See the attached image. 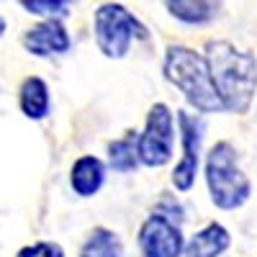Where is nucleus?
Here are the masks:
<instances>
[{
  "mask_svg": "<svg viewBox=\"0 0 257 257\" xmlns=\"http://www.w3.org/2000/svg\"><path fill=\"white\" fill-rule=\"evenodd\" d=\"M206 62L224 108L231 113H247L257 90V59L231 41H208Z\"/></svg>",
  "mask_w": 257,
  "mask_h": 257,
  "instance_id": "obj_1",
  "label": "nucleus"
},
{
  "mask_svg": "<svg viewBox=\"0 0 257 257\" xmlns=\"http://www.w3.org/2000/svg\"><path fill=\"white\" fill-rule=\"evenodd\" d=\"M165 77L185 95V100L201 113H221L224 103L213 88L206 57L188 47H170L165 54Z\"/></svg>",
  "mask_w": 257,
  "mask_h": 257,
  "instance_id": "obj_2",
  "label": "nucleus"
},
{
  "mask_svg": "<svg viewBox=\"0 0 257 257\" xmlns=\"http://www.w3.org/2000/svg\"><path fill=\"white\" fill-rule=\"evenodd\" d=\"M206 183L211 201L224 211L239 208L249 198L252 185L247 175L237 167V152L229 142H219L211 147L206 157Z\"/></svg>",
  "mask_w": 257,
  "mask_h": 257,
  "instance_id": "obj_3",
  "label": "nucleus"
},
{
  "mask_svg": "<svg viewBox=\"0 0 257 257\" xmlns=\"http://www.w3.org/2000/svg\"><path fill=\"white\" fill-rule=\"evenodd\" d=\"M147 26L121 3H103L95 11V44L108 59H121L134 41H144Z\"/></svg>",
  "mask_w": 257,
  "mask_h": 257,
  "instance_id": "obj_4",
  "label": "nucleus"
},
{
  "mask_svg": "<svg viewBox=\"0 0 257 257\" xmlns=\"http://www.w3.org/2000/svg\"><path fill=\"white\" fill-rule=\"evenodd\" d=\"M175 147V118L165 103H155L147 113L144 132L137 139L139 162L147 167H162L173 157Z\"/></svg>",
  "mask_w": 257,
  "mask_h": 257,
  "instance_id": "obj_5",
  "label": "nucleus"
},
{
  "mask_svg": "<svg viewBox=\"0 0 257 257\" xmlns=\"http://www.w3.org/2000/svg\"><path fill=\"white\" fill-rule=\"evenodd\" d=\"M139 247L144 257H183L185 242L183 231L167 216L152 213L139 229Z\"/></svg>",
  "mask_w": 257,
  "mask_h": 257,
  "instance_id": "obj_6",
  "label": "nucleus"
},
{
  "mask_svg": "<svg viewBox=\"0 0 257 257\" xmlns=\"http://www.w3.org/2000/svg\"><path fill=\"white\" fill-rule=\"evenodd\" d=\"M180 137H183V157L173 170V185L178 190H190L198 175V152H201V121H196L188 111L178 113Z\"/></svg>",
  "mask_w": 257,
  "mask_h": 257,
  "instance_id": "obj_7",
  "label": "nucleus"
},
{
  "mask_svg": "<svg viewBox=\"0 0 257 257\" xmlns=\"http://www.w3.org/2000/svg\"><path fill=\"white\" fill-rule=\"evenodd\" d=\"M24 47L36 57L67 54L70 47H72V39H70L67 29L62 26V21L47 18V21H41V24H36L34 29H29L24 34Z\"/></svg>",
  "mask_w": 257,
  "mask_h": 257,
  "instance_id": "obj_8",
  "label": "nucleus"
},
{
  "mask_svg": "<svg viewBox=\"0 0 257 257\" xmlns=\"http://www.w3.org/2000/svg\"><path fill=\"white\" fill-rule=\"evenodd\" d=\"M105 180V165L93 157V155H85L72 165V173H70V185L77 193L80 198H90L103 188Z\"/></svg>",
  "mask_w": 257,
  "mask_h": 257,
  "instance_id": "obj_9",
  "label": "nucleus"
},
{
  "mask_svg": "<svg viewBox=\"0 0 257 257\" xmlns=\"http://www.w3.org/2000/svg\"><path fill=\"white\" fill-rule=\"evenodd\" d=\"M226 249H229V231L221 224L211 221L208 226H203L190 237V242L185 244V257H219Z\"/></svg>",
  "mask_w": 257,
  "mask_h": 257,
  "instance_id": "obj_10",
  "label": "nucleus"
},
{
  "mask_svg": "<svg viewBox=\"0 0 257 257\" xmlns=\"http://www.w3.org/2000/svg\"><path fill=\"white\" fill-rule=\"evenodd\" d=\"M18 103H21V111H24L26 118H44L49 113V88L41 77H26L24 85H21V95H18Z\"/></svg>",
  "mask_w": 257,
  "mask_h": 257,
  "instance_id": "obj_11",
  "label": "nucleus"
},
{
  "mask_svg": "<svg viewBox=\"0 0 257 257\" xmlns=\"http://www.w3.org/2000/svg\"><path fill=\"white\" fill-rule=\"evenodd\" d=\"M167 11L173 13L178 21L188 26H203L208 21H213L219 16L221 6L219 3H185V0H175V3H167Z\"/></svg>",
  "mask_w": 257,
  "mask_h": 257,
  "instance_id": "obj_12",
  "label": "nucleus"
},
{
  "mask_svg": "<svg viewBox=\"0 0 257 257\" xmlns=\"http://www.w3.org/2000/svg\"><path fill=\"white\" fill-rule=\"evenodd\" d=\"M80 257H123L118 234L111 229H103V226L93 229V234L85 239V244L80 249Z\"/></svg>",
  "mask_w": 257,
  "mask_h": 257,
  "instance_id": "obj_13",
  "label": "nucleus"
},
{
  "mask_svg": "<svg viewBox=\"0 0 257 257\" xmlns=\"http://www.w3.org/2000/svg\"><path fill=\"white\" fill-rule=\"evenodd\" d=\"M108 162L116 173H132L139 165V155H137V139L134 137H123L108 144Z\"/></svg>",
  "mask_w": 257,
  "mask_h": 257,
  "instance_id": "obj_14",
  "label": "nucleus"
},
{
  "mask_svg": "<svg viewBox=\"0 0 257 257\" xmlns=\"http://www.w3.org/2000/svg\"><path fill=\"white\" fill-rule=\"evenodd\" d=\"M24 8L29 13H36V16H49V18H64L70 13V3H62V0H24Z\"/></svg>",
  "mask_w": 257,
  "mask_h": 257,
  "instance_id": "obj_15",
  "label": "nucleus"
},
{
  "mask_svg": "<svg viewBox=\"0 0 257 257\" xmlns=\"http://www.w3.org/2000/svg\"><path fill=\"white\" fill-rule=\"evenodd\" d=\"M18 257H64L62 247L54 242H36L18 252Z\"/></svg>",
  "mask_w": 257,
  "mask_h": 257,
  "instance_id": "obj_16",
  "label": "nucleus"
},
{
  "mask_svg": "<svg viewBox=\"0 0 257 257\" xmlns=\"http://www.w3.org/2000/svg\"><path fill=\"white\" fill-rule=\"evenodd\" d=\"M3 31H6V18L0 16V36H3Z\"/></svg>",
  "mask_w": 257,
  "mask_h": 257,
  "instance_id": "obj_17",
  "label": "nucleus"
}]
</instances>
